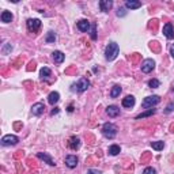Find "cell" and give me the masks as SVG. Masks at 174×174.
Listing matches in <instances>:
<instances>
[{
    "mask_svg": "<svg viewBox=\"0 0 174 174\" xmlns=\"http://www.w3.org/2000/svg\"><path fill=\"white\" fill-rule=\"evenodd\" d=\"M118 52H120V48H118V44L116 42H110L105 49V57H106L108 61L114 60L116 57L118 56Z\"/></svg>",
    "mask_w": 174,
    "mask_h": 174,
    "instance_id": "obj_1",
    "label": "cell"
},
{
    "mask_svg": "<svg viewBox=\"0 0 174 174\" xmlns=\"http://www.w3.org/2000/svg\"><path fill=\"white\" fill-rule=\"evenodd\" d=\"M102 135L108 139H114L117 135V127L112 122H105L102 125Z\"/></svg>",
    "mask_w": 174,
    "mask_h": 174,
    "instance_id": "obj_2",
    "label": "cell"
},
{
    "mask_svg": "<svg viewBox=\"0 0 174 174\" xmlns=\"http://www.w3.org/2000/svg\"><path fill=\"white\" fill-rule=\"evenodd\" d=\"M161 102L159 95H151V97H146L142 102V108L143 109H152V106L158 105Z\"/></svg>",
    "mask_w": 174,
    "mask_h": 174,
    "instance_id": "obj_3",
    "label": "cell"
},
{
    "mask_svg": "<svg viewBox=\"0 0 174 174\" xmlns=\"http://www.w3.org/2000/svg\"><path fill=\"white\" fill-rule=\"evenodd\" d=\"M88 86H90V80L87 79V78H80L79 82H78L76 84H74L72 86V91H78V93H83V91H86Z\"/></svg>",
    "mask_w": 174,
    "mask_h": 174,
    "instance_id": "obj_4",
    "label": "cell"
},
{
    "mask_svg": "<svg viewBox=\"0 0 174 174\" xmlns=\"http://www.w3.org/2000/svg\"><path fill=\"white\" fill-rule=\"evenodd\" d=\"M18 142H19V138L18 136H15V135H6V136H3L2 138V146H15V144H18Z\"/></svg>",
    "mask_w": 174,
    "mask_h": 174,
    "instance_id": "obj_5",
    "label": "cell"
},
{
    "mask_svg": "<svg viewBox=\"0 0 174 174\" xmlns=\"http://www.w3.org/2000/svg\"><path fill=\"white\" fill-rule=\"evenodd\" d=\"M26 26H27V30L32 33H36L40 30L41 27V20L40 19H29L26 22Z\"/></svg>",
    "mask_w": 174,
    "mask_h": 174,
    "instance_id": "obj_6",
    "label": "cell"
},
{
    "mask_svg": "<svg viewBox=\"0 0 174 174\" xmlns=\"http://www.w3.org/2000/svg\"><path fill=\"white\" fill-rule=\"evenodd\" d=\"M154 68H155V61L152 59H146L142 63V71L144 74H150L152 70H154Z\"/></svg>",
    "mask_w": 174,
    "mask_h": 174,
    "instance_id": "obj_7",
    "label": "cell"
},
{
    "mask_svg": "<svg viewBox=\"0 0 174 174\" xmlns=\"http://www.w3.org/2000/svg\"><path fill=\"white\" fill-rule=\"evenodd\" d=\"M78 162H79V159H78L76 155H67L66 156V166L70 169H75L78 166Z\"/></svg>",
    "mask_w": 174,
    "mask_h": 174,
    "instance_id": "obj_8",
    "label": "cell"
},
{
    "mask_svg": "<svg viewBox=\"0 0 174 174\" xmlns=\"http://www.w3.org/2000/svg\"><path fill=\"white\" fill-rule=\"evenodd\" d=\"M163 34H165V37L168 40L174 38V27L170 22H168L165 26H163Z\"/></svg>",
    "mask_w": 174,
    "mask_h": 174,
    "instance_id": "obj_9",
    "label": "cell"
},
{
    "mask_svg": "<svg viewBox=\"0 0 174 174\" xmlns=\"http://www.w3.org/2000/svg\"><path fill=\"white\" fill-rule=\"evenodd\" d=\"M68 147L72 150V151L79 150V147H80V139L76 138V136H71L70 140H68Z\"/></svg>",
    "mask_w": 174,
    "mask_h": 174,
    "instance_id": "obj_10",
    "label": "cell"
},
{
    "mask_svg": "<svg viewBox=\"0 0 174 174\" xmlns=\"http://www.w3.org/2000/svg\"><path fill=\"white\" fill-rule=\"evenodd\" d=\"M44 110H45V105L42 102H37V104H34L32 106V113L34 116H41L44 113Z\"/></svg>",
    "mask_w": 174,
    "mask_h": 174,
    "instance_id": "obj_11",
    "label": "cell"
},
{
    "mask_svg": "<svg viewBox=\"0 0 174 174\" xmlns=\"http://www.w3.org/2000/svg\"><path fill=\"white\" fill-rule=\"evenodd\" d=\"M37 156L41 159V161H44L45 163H48V165H50V166H54L56 163H54V161H53V158L50 156L48 152H38L37 154Z\"/></svg>",
    "mask_w": 174,
    "mask_h": 174,
    "instance_id": "obj_12",
    "label": "cell"
},
{
    "mask_svg": "<svg viewBox=\"0 0 174 174\" xmlns=\"http://www.w3.org/2000/svg\"><path fill=\"white\" fill-rule=\"evenodd\" d=\"M106 114L109 116V117H112V118L117 117V116L120 114V108L116 106V105H110V106L106 108Z\"/></svg>",
    "mask_w": 174,
    "mask_h": 174,
    "instance_id": "obj_13",
    "label": "cell"
},
{
    "mask_svg": "<svg viewBox=\"0 0 174 174\" xmlns=\"http://www.w3.org/2000/svg\"><path fill=\"white\" fill-rule=\"evenodd\" d=\"M122 106L127 108V109H131L135 106V97L134 95H127L125 98H122Z\"/></svg>",
    "mask_w": 174,
    "mask_h": 174,
    "instance_id": "obj_14",
    "label": "cell"
},
{
    "mask_svg": "<svg viewBox=\"0 0 174 174\" xmlns=\"http://www.w3.org/2000/svg\"><path fill=\"white\" fill-rule=\"evenodd\" d=\"M78 29L83 33H87L88 30H90V22H88L87 19H80L79 22H78Z\"/></svg>",
    "mask_w": 174,
    "mask_h": 174,
    "instance_id": "obj_15",
    "label": "cell"
},
{
    "mask_svg": "<svg viewBox=\"0 0 174 174\" xmlns=\"http://www.w3.org/2000/svg\"><path fill=\"white\" fill-rule=\"evenodd\" d=\"M100 7H101V11L109 12V10H112V7H113V2L112 0H101Z\"/></svg>",
    "mask_w": 174,
    "mask_h": 174,
    "instance_id": "obj_16",
    "label": "cell"
},
{
    "mask_svg": "<svg viewBox=\"0 0 174 174\" xmlns=\"http://www.w3.org/2000/svg\"><path fill=\"white\" fill-rule=\"evenodd\" d=\"M52 56H53V61L57 64H61L64 61V59H66V54L63 52H60V50H54L52 53Z\"/></svg>",
    "mask_w": 174,
    "mask_h": 174,
    "instance_id": "obj_17",
    "label": "cell"
},
{
    "mask_svg": "<svg viewBox=\"0 0 174 174\" xmlns=\"http://www.w3.org/2000/svg\"><path fill=\"white\" fill-rule=\"evenodd\" d=\"M59 100H60V94L57 93V91H52V93L48 95V102H49L50 105H53V106L59 102Z\"/></svg>",
    "mask_w": 174,
    "mask_h": 174,
    "instance_id": "obj_18",
    "label": "cell"
},
{
    "mask_svg": "<svg viewBox=\"0 0 174 174\" xmlns=\"http://www.w3.org/2000/svg\"><path fill=\"white\" fill-rule=\"evenodd\" d=\"M140 7H142V3L136 2V0H127V2H125V8L136 10V8H140Z\"/></svg>",
    "mask_w": 174,
    "mask_h": 174,
    "instance_id": "obj_19",
    "label": "cell"
},
{
    "mask_svg": "<svg viewBox=\"0 0 174 174\" xmlns=\"http://www.w3.org/2000/svg\"><path fill=\"white\" fill-rule=\"evenodd\" d=\"M155 112H156V109H147L146 112H143V113L138 114L135 118H136V120H142V118H147V117H150V116L155 114Z\"/></svg>",
    "mask_w": 174,
    "mask_h": 174,
    "instance_id": "obj_20",
    "label": "cell"
},
{
    "mask_svg": "<svg viewBox=\"0 0 174 174\" xmlns=\"http://www.w3.org/2000/svg\"><path fill=\"white\" fill-rule=\"evenodd\" d=\"M0 18H2V22H4V23H10L12 20V14L10 12V11H3L2 12V16H0Z\"/></svg>",
    "mask_w": 174,
    "mask_h": 174,
    "instance_id": "obj_21",
    "label": "cell"
},
{
    "mask_svg": "<svg viewBox=\"0 0 174 174\" xmlns=\"http://www.w3.org/2000/svg\"><path fill=\"white\" fill-rule=\"evenodd\" d=\"M121 152V148H120V146L118 144H112L110 147H109V154L110 155H113V156H116V155H118Z\"/></svg>",
    "mask_w": 174,
    "mask_h": 174,
    "instance_id": "obj_22",
    "label": "cell"
},
{
    "mask_svg": "<svg viewBox=\"0 0 174 174\" xmlns=\"http://www.w3.org/2000/svg\"><path fill=\"white\" fill-rule=\"evenodd\" d=\"M40 75H41V79H48V78L52 75V71H50L48 67H44V68H41Z\"/></svg>",
    "mask_w": 174,
    "mask_h": 174,
    "instance_id": "obj_23",
    "label": "cell"
},
{
    "mask_svg": "<svg viewBox=\"0 0 174 174\" xmlns=\"http://www.w3.org/2000/svg\"><path fill=\"white\" fill-rule=\"evenodd\" d=\"M121 93V87L118 86V84H114L113 87H112V90H110V97L112 98H117L118 95H120Z\"/></svg>",
    "mask_w": 174,
    "mask_h": 174,
    "instance_id": "obj_24",
    "label": "cell"
},
{
    "mask_svg": "<svg viewBox=\"0 0 174 174\" xmlns=\"http://www.w3.org/2000/svg\"><path fill=\"white\" fill-rule=\"evenodd\" d=\"M151 147L154 150H156V151H161V150H163V147H165V143L163 142H152Z\"/></svg>",
    "mask_w": 174,
    "mask_h": 174,
    "instance_id": "obj_25",
    "label": "cell"
},
{
    "mask_svg": "<svg viewBox=\"0 0 174 174\" xmlns=\"http://www.w3.org/2000/svg\"><path fill=\"white\" fill-rule=\"evenodd\" d=\"M45 41H46L48 44L54 42V41H56V34H54V32H49V33H48V34H46Z\"/></svg>",
    "mask_w": 174,
    "mask_h": 174,
    "instance_id": "obj_26",
    "label": "cell"
},
{
    "mask_svg": "<svg viewBox=\"0 0 174 174\" xmlns=\"http://www.w3.org/2000/svg\"><path fill=\"white\" fill-rule=\"evenodd\" d=\"M148 86L151 88H158L159 86H161V82H159L158 79H151L148 82Z\"/></svg>",
    "mask_w": 174,
    "mask_h": 174,
    "instance_id": "obj_27",
    "label": "cell"
},
{
    "mask_svg": "<svg viewBox=\"0 0 174 174\" xmlns=\"http://www.w3.org/2000/svg\"><path fill=\"white\" fill-rule=\"evenodd\" d=\"M90 37H91V40H93V41L97 40V26H95V25L91 26V33H90Z\"/></svg>",
    "mask_w": 174,
    "mask_h": 174,
    "instance_id": "obj_28",
    "label": "cell"
},
{
    "mask_svg": "<svg viewBox=\"0 0 174 174\" xmlns=\"http://www.w3.org/2000/svg\"><path fill=\"white\" fill-rule=\"evenodd\" d=\"M11 50H12V45H11V44H6L4 48H3V53H4V54H7L8 52H11Z\"/></svg>",
    "mask_w": 174,
    "mask_h": 174,
    "instance_id": "obj_29",
    "label": "cell"
},
{
    "mask_svg": "<svg viewBox=\"0 0 174 174\" xmlns=\"http://www.w3.org/2000/svg\"><path fill=\"white\" fill-rule=\"evenodd\" d=\"M125 14H127V11H125L124 7H118V10H117V16H125Z\"/></svg>",
    "mask_w": 174,
    "mask_h": 174,
    "instance_id": "obj_30",
    "label": "cell"
},
{
    "mask_svg": "<svg viewBox=\"0 0 174 174\" xmlns=\"http://www.w3.org/2000/svg\"><path fill=\"white\" fill-rule=\"evenodd\" d=\"M143 174H156V172H155V169H152V168H146Z\"/></svg>",
    "mask_w": 174,
    "mask_h": 174,
    "instance_id": "obj_31",
    "label": "cell"
},
{
    "mask_svg": "<svg viewBox=\"0 0 174 174\" xmlns=\"http://www.w3.org/2000/svg\"><path fill=\"white\" fill-rule=\"evenodd\" d=\"M87 174H102L101 170H97V169H90L87 172Z\"/></svg>",
    "mask_w": 174,
    "mask_h": 174,
    "instance_id": "obj_32",
    "label": "cell"
},
{
    "mask_svg": "<svg viewBox=\"0 0 174 174\" xmlns=\"http://www.w3.org/2000/svg\"><path fill=\"white\" fill-rule=\"evenodd\" d=\"M59 112H60V110H59V108H54L53 110L50 112V116H54V114H57V113H59Z\"/></svg>",
    "mask_w": 174,
    "mask_h": 174,
    "instance_id": "obj_33",
    "label": "cell"
},
{
    "mask_svg": "<svg viewBox=\"0 0 174 174\" xmlns=\"http://www.w3.org/2000/svg\"><path fill=\"white\" fill-rule=\"evenodd\" d=\"M173 108H174V105H173V104H170L169 106H168V109H166V113H170V112L173 110Z\"/></svg>",
    "mask_w": 174,
    "mask_h": 174,
    "instance_id": "obj_34",
    "label": "cell"
},
{
    "mask_svg": "<svg viewBox=\"0 0 174 174\" xmlns=\"http://www.w3.org/2000/svg\"><path fill=\"white\" fill-rule=\"evenodd\" d=\"M170 53H172V56L174 57V45H172V48H170Z\"/></svg>",
    "mask_w": 174,
    "mask_h": 174,
    "instance_id": "obj_35",
    "label": "cell"
},
{
    "mask_svg": "<svg viewBox=\"0 0 174 174\" xmlns=\"http://www.w3.org/2000/svg\"><path fill=\"white\" fill-rule=\"evenodd\" d=\"M68 112H70V113H71V112H74V106H72V105H70V106H68Z\"/></svg>",
    "mask_w": 174,
    "mask_h": 174,
    "instance_id": "obj_36",
    "label": "cell"
},
{
    "mask_svg": "<svg viewBox=\"0 0 174 174\" xmlns=\"http://www.w3.org/2000/svg\"><path fill=\"white\" fill-rule=\"evenodd\" d=\"M173 91H174V87H173Z\"/></svg>",
    "mask_w": 174,
    "mask_h": 174,
    "instance_id": "obj_37",
    "label": "cell"
}]
</instances>
